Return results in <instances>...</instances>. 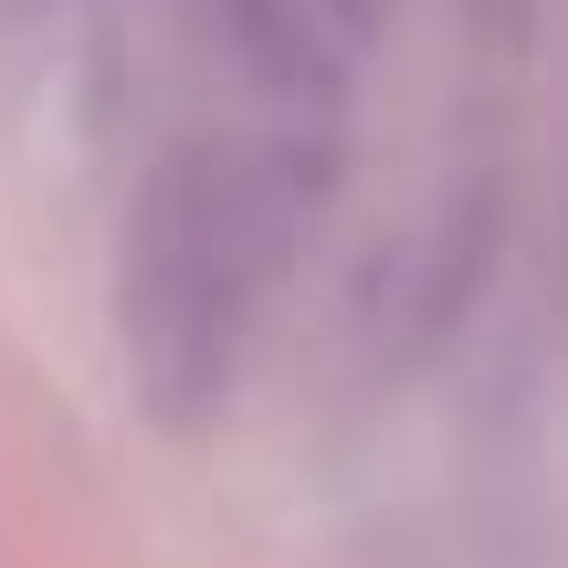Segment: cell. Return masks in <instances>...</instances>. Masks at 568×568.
<instances>
[{"mask_svg":"<svg viewBox=\"0 0 568 568\" xmlns=\"http://www.w3.org/2000/svg\"><path fill=\"white\" fill-rule=\"evenodd\" d=\"M264 222H274L264 180L222 148H169L138 180L116 253V337L138 400L169 432H201L232 400L243 326L264 295Z\"/></svg>","mask_w":568,"mask_h":568,"instance_id":"cell-1","label":"cell"},{"mask_svg":"<svg viewBox=\"0 0 568 568\" xmlns=\"http://www.w3.org/2000/svg\"><path fill=\"white\" fill-rule=\"evenodd\" d=\"M389 0H232V21H243V42L274 63V74H326V63H347L368 32H379Z\"/></svg>","mask_w":568,"mask_h":568,"instance_id":"cell-2","label":"cell"}]
</instances>
